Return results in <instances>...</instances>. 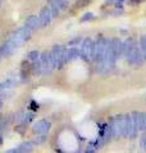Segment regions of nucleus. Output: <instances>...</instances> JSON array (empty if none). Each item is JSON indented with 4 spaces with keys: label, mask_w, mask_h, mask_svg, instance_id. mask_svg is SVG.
I'll use <instances>...</instances> for the list:
<instances>
[{
    "label": "nucleus",
    "mask_w": 146,
    "mask_h": 153,
    "mask_svg": "<svg viewBox=\"0 0 146 153\" xmlns=\"http://www.w3.org/2000/svg\"><path fill=\"white\" fill-rule=\"evenodd\" d=\"M32 33L33 32L30 28H27L26 26H22V27H19L17 31H14L12 33V36L8 38V41L11 42L16 49H19V47L23 46L32 37Z\"/></svg>",
    "instance_id": "nucleus-1"
},
{
    "label": "nucleus",
    "mask_w": 146,
    "mask_h": 153,
    "mask_svg": "<svg viewBox=\"0 0 146 153\" xmlns=\"http://www.w3.org/2000/svg\"><path fill=\"white\" fill-rule=\"evenodd\" d=\"M67 50L64 46L62 45H54L50 51V57L53 61V66L54 69H62L67 63H68V57H67Z\"/></svg>",
    "instance_id": "nucleus-2"
},
{
    "label": "nucleus",
    "mask_w": 146,
    "mask_h": 153,
    "mask_svg": "<svg viewBox=\"0 0 146 153\" xmlns=\"http://www.w3.org/2000/svg\"><path fill=\"white\" fill-rule=\"evenodd\" d=\"M108 41H109V38L104 37L103 35H97V38L94 41V56H92V61H95L97 64H103L106 46H108Z\"/></svg>",
    "instance_id": "nucleus-3"
},
{
    "label": "nucleus",
    "mask_w": 146,
    "mask_h": 153,
    "mask_svg": "<svg viewBox=\"0 0 146 153\" xmlns=\"http://www.w3.org/2000/svg\"><path fill=\"white\" fill-rule=\"evenodd\" d=\"M109 126L113 133V138H120L123 137L124 131V115H117L109 120Z\"/></svg>",
    "instance_id": "nucleus-4"
},
{
    "label": "nucleus",
    "mask_w": 146,
    "mask_h": 153,
    "mask_svg": "<svg viewBox=\"0 0 146 153\" xmlns=\"http://www.w3.org/2000/svg\"><path fill=\"white\" fill-rule=\"evenodd\" d=\"M92 56H94V40L91 37H86L81 44L80 57L84 61H90L92 60Z\"/></svg>",
    "instance_id": "nucleus-5"
},
{
    "label": "nucleus",
    "mask_w": 146,
    "mask_h": 153,
    "mask_svg": "<svg viewBox=\"0 0 146 153\" xmlns=\"http://www.w3.org/2000/svg\"><path fill=\"white\" fill-rule=\"evenodd\" d=\"M40 64H41V75H47L53 71L54 66H53V61L49 51H44L40 54Z\"/></svg>",
    "instance_id": "nucleus-6"
},
{
    "label": "nucleus",
    "mask_w": 146,
    "mask_h": 153,
    "mask_svg": "<svg viewBox=\"0 0 146 153\" xmlns=\"http://www.w3.org/2000/svg\"><path fill=\"white\" fill-rule=\"evenodd\" d=\"M50 128H51V123L46 120V119H41V120H38L33 124L32 131L37 134V135H41V134H47Z\"/></svg>",
    "instance_id": "nucleus-7"
},
{
    "label": "nucleus",
    "mask_w": 146,
    "mask_h": 153,
    "mask_svg": "<svg viewBox=\"0 0 146 153\" xmlns=\"http://www.w3.org/2000/svg\"><path fill=\"white\" fill-rule=\"evenodd\" d=\"M38 22H40V28H45L47 27L49 25H50V22H51V13H50V9H49V7H44L41 8V10L40 13H38Z\"/></svg>",
    "instance_id": "nucleus-8"
},
{
    "label": "nucleus",
    "mask_w": 146,
    "mask_h": 153,
    "mask_svg": "<svg viewBox=\"0 0 146 153\" xmlns=\"http://www.w3.org/2000/svg\"><path fill=\"white\" fill-rule=\"evenodd\" d=\"M24 26L27 28H30V30L33 32V31H37L38 28H40V22H38V17L35 16V14H31V16H28L26 18V21H24Z\"/></svg>",
    "instance_id": "nucleus-9"
},
{
    "label": "nucleus",
    "mask_w": 146,
    "mask_h": 153,
    "mask_svg": "<svg viewBox=\"0 0 146 153\" xmlns=\"http://www.w3.org/2000/svg\"><path fill=\"white\" fill-rule=\"evenodd\" d=\"M138 115H140L138 111L131 112V119H132V133H131L129 139H135V138H137L138 133H140L138 131Z\"/></svg>",
    "instance_id": "nucleus-10"
},
{
    "label": "nucleus",
    "mask_w": 146,
    "mask_h": 153,
    "mask_svg": "<svg viewBox=\"0 0 146 153\" xmlns=\"http://www.w3.org/2000/svg\"><path fill=\"white\" fill-rule=\"evenodd\" d=\"M16 50H17V49H16V47H14L8 40L4 42L2 46H0V54H2L3 57H9Z\"/></svg>",
    "instance_id": "nucleus-11"
},
{
    "label": "nucleus",
    "mask_w": 146,
    "mask_h": 153,
    "mask_svg": "<svg viewBox=\"0 0 146 153\" xmlns=\"http://www.w3.org/2000/svg\"><path fill=\"white\" fill-rule=\"evenodd\" d=\"M131 133H132V119H131V114L124 115V131L123 138H129Z\"/></svg>",
    "instance_id": "nucleus-12"
},
{
    "label": "nucleus",
    "mask_w": 146,
    "mask_h": 153,
    "mask_svg": "<svg viewBox=\"0 0 146 153\" xmlns=\"http://www.w3.org/2000/svg\"><path fill=\"white\" fill-rule=\"evenodd\" d=\"M17 148L21 153H31L35 149V143H33V140H26V142L21 143Z\"/></svg>",
    "instance_id": "nucleus-13"
},
{
    "label": "nucleus",
    "mask_w": 146,
    "mask_h": 153,
    "mask_svg": "<svg viewBox=\"0 0 146 153\" xmlns=\"http://www.w3.org/2000/svg\"><path fill=\"white\" fill-rule=\"evenodd\" d=\"M67 57H68V63L77 60L80 57V49H77V47H69L67 50Z\"/></svg>",
    "instance_id": "nucleus-14"
},
{
    "label": "nucleus",
    "mask_w": 146,
    "mask_h": 153,
    "mask_svg": "<svg viewBox=\"0 0 146 153\" xmlns=\"http://www.w3.org/2000/svg\"><path fill=\"white\" fill-rule=\"evenodd\" d=\"M31 74L33 75H41V64H40V60L35 61V63H31Z\"/></svg>",
    "instance_id": "nucleus-15"
},
{
    "label": "nucleus",
    "mask_w": 146,
    "mask_h": 153,
    "mask_svg": "<svg viewBox=\"0 0 146 153\" xmlns=\"http://www.w3.org/2000/svg\"><path fill=\"white\" fill-rule=\"evenodd\" d=\"M27 60L31 61V63H35V61L40 60V52H38L37 50H32L27 54Z\"/></svg>",
    "instance_id": "nucleus-16"
},
{
    "label": "nucleus",
    "mask_w": 146,
    "mask_h": 153,
    "mask_svg": "<svg viewBox=\"0 0 146 153\" xmlns=\"http://www.w3.org/2000/svg\"><path fill=\"white\" fill-rule=\"evenodd\" d=\"M49 9H50V13H51V17L53 18H56V17H59V14H60V9L56 7V4L55 3H49Z\"/></svg>",
    "instance_id": "nucleus-17"
},
{
    "label": "nucleus",
    "mask_w": 146,
    "mask_h": 153,
    "mask_svg": "<svg viewBox=\"0 0 146 153\" xmlns=\"http://www.w3.org/2000/svg\"><path fill=\"white\" fill-rule=\"evenodd\" d=\"M138 46H140L141 52H142L144 59H145V61H146V37H145V35L140 37V45H138Z\"/></svg>",
    "instance_id": "nucleus-18"
},
{
    "label": "nucleus",
    "mask_w": 146,
    "mask_h": 153,
    "mask_svg": "<svg viewBox=\"0 0 146 153\" xmlns=\"http://www.w3.org/2000/svg\"><path fill=\"white\" fill-rule=\"evenodd\" d=\"M124 0H105V5H115L117 9H122Z\"/></svg>",
    "instance_id": "nucleus-19"
},
{
    "label": "nucleus",
    "mask_w": 146,
    "mask_h": 153,
    "mask_svg": "<svg viewBox=\"0 0 146 153\" xmlns=\"http://www.w3.org/2000/svg\"><path fill=\"white\" fill-rule=\"evenodd\" d=\"M138 131H146V125H145V119H144V112H140L138 115Z\"/></svg>",
    "instance_id": "nucleus-20"
},
{
    "label": "nucleus",
    "mask_w": 146,
    "mask_h": 153,
    "mask_svg": "<svg viewBox=\"0 0 146 153\" xmlns=\"http://www.w3.org/2000/svg\"><path fill=\"white\" fill-rule=\"evenodd\" d=\"M82 41H84V38H82L81 36L75 37V38H72V40H69V42H68V46H71V47L80 46V45L82 44Z\"/></svg>",
    "instance_id": "nucleus-21"
},
{
    "label": "nucleus",
    "mask_w": 146,
    "mask_h": 153,
    "mask_svg": "<svg viewBox=\"0 0 146 153\" xmlns=\"http://www.w3.org/2000/svg\"><path fill=\"white\" fill-rule=\"evenodd\" d=\"M47 140V134H41V135H37L35 138V140H33V143L36 144H42V143H45Z\"/></svg>",
    "instance_id": "nucleus-22"
},
{
    "label": "nucleus",
    "mask_w": 146,
    "mask_h": 153,
    "mask_svg": "<svg viewBox=\"0 0 146 153\" xmlns=\"http://www.w3.org/2000/svg\"><path fill=\"white\" fill-rule=\"evenodd\" d=\"M95 18V16H94V13H91V12H89V13H85L84 16L81 17V19H80V22L81 23H85V22H89V21H92V19Z\"/></svg>",
    "instance_id": "nucleus-23"
},
{
    "label": "nucleus",
    "mask_w": 146,
    "mask_h": 153,
    "mask_svg": "<svg viewBox=\"0 0 146 153\" xmlns=\"http://www.w3.org/2000/svg\"><path fill=\"white\" fill-rule=\"evenodd\" d=\"M90 3H91V0H77L75 5L77 9H78V8H85L87 5H90Z\"/></svg>",
    "instance_id": "nucleus-24"
},
{
    "label": "nucleus",
    "mask_w": 146,
    "mask_h": 153,
    "mask_svg": "<svg viewBox=\"0 0 146 153\" xmlns=\"http://www.w3.org/2000/svg\"><path fill=\"white\" fill-rule=\"evenodd\" d=\"M140 147L144 149V152H146V131L144 133V135L141 137V140H140Z\"/></svg>",
    "instance_id": "nucleus-25"
},
{
    "label": "nucleus",
    "mask_w": 146,
    "mask_h": 153,
    "mask_svg": "<svg viewBox=\"0 0 146 153\" xmlns=\"http://www.w3.org/2000/svg\"><path fill=\"white\" fill-rule=\"evenodd\" d=\"M24 116H26V119L23 120V123H24V121H31L32 119L35 117V114H33V112H28V114L24 115Z\"/></svg>",
    "instance_id": "nucleus-26"
},
{
    "label": "nucleus",
    "mask_w": 146,
    "mask_h": 153,
    "mask_svg": "<svg viewBox=\"0 0 146 153\" xmlns=\"http://www.w3.org/2000/svg\"><path fill=\"white\" fill-rule=\"evenodd\" d=\"M144 1V0H128V4H129V5H138V4L140 3H142Z\"/></svg>",
    "instance_id": "nucleus-27"
},
{
    "label": "nucleus",
    "mask_w": 146,
    "mask_h": 153,
    "mask_svg": "<svg viewBox=\"0 0 146 153\" xmlns=\"http://www.w3.org/2000/svg\"><path fill=\"white\" fill-rule=\"evenodd\" d=\"M5 153H21L18 151V148H11V149H8Z\"/></svg>",
    "instance_id": "nucleus-28"
},
{
    "label": "nucleus",
    "mask_w": 146,
    "mask_h": 153,
    "mask_svg": "<svg viewBox=\"0 0 146 153\" xmlns=\"http://www.w3.org/2000/svg\"><path fill=\"white\" fill-rule=\"evenodd\" d=\"M84 153H95V149H94L92 147H90V148H87V149H86Z\"/></svg>",
    "instance_id": "nucleus-29"
},
{
    "label": "nucleus",
    "mask_w": 146,
    "mask_h": 153,
    "mask_svg": "<svg viewBox=\"0 0 146 153\" xmlns=\"http://www.w3.org/2000/svg\"><path fill=\"white\" fill-rule=\"evenodd\" d=\"M2 106H3V101L0 100V108H2Z\"/></svg>",
    "instance_id": "nucleus-30"
},
{
    "label": "nucleus",
    "mask_w": 146,
    "mask_h": 153,
    "mask_svg": "<svg viewBox=\"0 0 146 153\" xmlns=\"http://www.w3.org/2000/svg\"><path fill=\"white\" fill-rule=\"evenodd\" d=\"M3 59V56H2V54H0V60H2Z\"/></svg>",
    "instance_id": "nucleus-31"
},
{
    "label": "nucleus",
    "mask_w": 146,
    "mask_h": 153,
    "mask_svg": "<svg viewBox=\"0 0 146 153\" xmlns=\"http://www.w3.org/2000/svg\"><path fill=\"white\" fill-rule=\"evenodd\" d=\"M0 5H2V0H0Z\"/></svg>",
    "instance_id": "nucleus-32"
},
{
    "label": "nucleus",
    "mask_w": 146,
    "mask_h": 153,
    "mask_svg": "<svg viewBox=\"0 0 146 153\" xmlns=\"http://www.w3.org/2000/svg\"><path fill=\"white\" fill-rule=\"evenodd\" d=\"M145 37H146V35H145Z\"/></svg>",
    "instance_id": "nucleus-33"
}]
</instances>
